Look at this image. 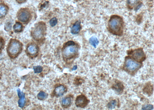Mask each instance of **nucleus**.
<instances>
[{"label": "nucleus", "instance_id": "nucleus-20", "mask_svg": "<svg viewBox=\"0 0 154 110\" xmlns=\"http://www.w3.org/2000/svg\"><path fill=\"white\" fill-rule=\"evenodd\" d=\"M117 105V101L116 100H112L108 103L107 104V107L110 109L115 108Z\"/></svg>", "mask_w": 154, "mask_h": 110}, {"label": "nucleus", "instance_id": "nucleus-1", "mask_svg": "<svg viewBox=\"0 0 154 110\" xmlns=\"http://www.w3.org/2000/svg\"><path fill=\"white\" fill-rule=\"evenodd\" d=\"M125 22L123 17L117 14L112 15L108 23V30L111 34L116 36L123 35Z\"/></svg>", "mask_w": 154, "mask_h": 110}, {"label": "nucleus", "instance_id": "nucleus-2", "mask_svg": "<svg viewBox=\"0 0 154 110\" xmlns=\"http://www.w3.org/2000/svg\"><path fill=\"white\" fill-rule=\"evenodd\" d=\"M80 47L79 44L73 41H69L64 43L62 49V55L66 62L71 61L78 57Z\"/></svg>", "mask_w": 154, "mask_h": 110}, {"label": "nucleus", "instance_id": "nucleus-14", "mask_svg": "<svg viewBox=\"0 0 154 110\" xmlns=\"http://www.w3.org/2000/svg\"><path fill=\"white\" fill-rule=\"evenodd\" d=\"M82 27L81 22L80 20H77L72 25L71 28V33L74 35L79 33L81 30H82Z\"/></svg>", "mask_w": 154, "mask_h": 110}, {"label": "nucleus", "instance_id": "nucleus-23", "mask_svg": "<svg viewBox=\"0 0 154 110\" xmlns=\"http://www.w3.org/2000/svg\"><path fill=\"white\" fill-rule=\"evenodd\" d=\"M5 40L2 37L0 36V53L2 52L3 49L5 48Z\"/></svg>", "mask_w": 154, "mask_h": 110}, {"label": "nucleus", "instance_id": "nucleus-9", "mask_svg": "<svg viewBox=\"0 0 154 110\" xmlns=\"http://www.w3.org/2000/svg\"><path fill=\"white\" fill-rule=\"evenodd\" d=\"M90 102V100L84 94H81L76 97L75 105L78 108H86Z\"/></svg>", "mask_w": 154, "mask_h": 110}, {"label": "nucleus", "instance_id": "nucleus-8", "mask_svg": "<svg viewBox=\"0 0 154 110\" xmlns=\"http://www.w3.org/2000/svg\"><path fill=\"white\" fill-rule=\"evenodd\" d=\"M31 12L29 9L27 8H23L20 9L18 12L17 18L20 22L26 23L29 21L31 19Z\"/></svg>", "mask_w": 154, "mask_h": 110}, {"label": "nucleus", "instance_id": "nucleus-3", "mask_svg": "<svg viewBox=\"0 0 154 110\" xmlns=\"http://www.w3.org/2000/svg\"><path fill=\"white\" fill-rule=\"evenodd\" d=\"M23 44L20 41L16 39H11L7 47L8 55L11 59H14L21 53Z\"/></svg>", "mask_w": 154, "mask_h": 110}, {"label": "nucleus", "instance_id": "nucleus-25", "mask_svg": "<svg viewBox=\"0 0 154 110\" xmlns=\"http://www.w3.org/2000/svg\"><path fill=\"white\" fill-rule=\"evenodd\" d=\"M57 19L56 17L52 18L49 21V24L51 27H54L57 24Z\"/></svg>", "mask_w": 154, "mask_h": 110}, {"label": "nucleus", "instance_id": "nucleus-22", "mask_svg": "<svg viewBox=\"0 0 154 110\" xmlns=\"http://www.w3.org/2000/svg\"><path fill=\"white\" fill-rule=\"evenodd\" d=\"M19 107L20 108H24L26 104V99L25 97L24 98L19 99L18 101Z\"/></svg>", "mask_w": 154, "mask_h": 110}, {"label": "nucleus", "instance_id": "nucleus-21", "mask_svg": "<svg viewBox=\"0 0 154 110\" xmlns=\"http://www.w3.org/2000/svg\"><path fill=\"white\" fill-rule=\"evenodd\" d=\"M33 70L35 74L40 73L43 71V67L40 65L34 66Z\"/></svg>", "mask_w": 154, "mask_h": 110}, {"label": "nucleus", "instance_id": "nucleus-18", "mask_svg": "<svg viewBox=\"0 0 154 110\" xmlns=\"http://www.w3.org/2000/svg\"><path fill=\"white\" fill-rule=\"evenodd\" d=\"M153 89V86H152V85L147 84L144 87L143 91H144V93L149 95V94L151 95L152 93Z\"/></svg>", "mask_w": 154, "mask_h": 110}, {"label": "nucleus", "instance_id": "nucleus-29", "mask_svg": "<svg viewBox=\"0 0 154 110\" xmlns=\"http://www.w3.org/2000/svg\"><path fill=\"white\" fill-rule=\"evenodd\" d=\"M77 68H78V66H77L76 65L74 66L73 67V68H72V71H75V70L77 69Z\"/></svg>", "mask_w": 154, "mask_h": 110}, {"label": "nucleus", "instance_id": "nucleus-10", "mask_svg": "<svg viewBox=\"0 0 154 110\" xmlns=\"http://www.w3.org/2000/svg\"><path fill=\"white\" fill-rule=\"evenodd\" d=\"M142 4L141 0H126V6L130 10H138L141 8Z\"/></svg>", "mask_w": 154, "mask_h": 110}, {"label": "nucleus", "instance_id": "nucleus-7", "mask_svg": "<svg viewBox=\"0 0 154 110\" xmlns=\"http://www.w3.org/2000/svg\"><path fill=\"white\" fill-rule=\"evenodd\" d=\"M39 48L35 42H31L27 44L26 47V53L30 58L33 59L39 54Z\"/></svg>", "mask_w": 154, "mask_h": 110}, {"label": "nucleus", "instance_id": "nucleus-15", "mask_svg": "<svg viewBox=\"0 0 154 110\" xmlns=\"http://www.w3.org/2000/svg\"><path fill=\"white\" fill-rule=\"evenodd\" d=\"M8 7L4 4H0V19L5 17L8 12Z\"/></svg>", "mask_w": 154, "mask_h": 110}, {"label": "nucleus", "instance_id": "nucleus-4", "mask_svg": "<svg viewBox=\"0 0 154 110\" xmlns=\"http://www.w3.org/2000/svg\"><path fill=\"white\" fill-rule=\"evenodd\" d=\"M142 66V63L138 62L127 56L125 58L123 69L127 73L133 76L137 73Z\"/></svg>", "mask_w": 154, "mask_h": 110}, {"label": "nucleus", "instance_id": "nucleus-17", "mask_svg": "<svg viewBox=\"0 0 154 110\" xmlns=\"http://www.w3.org/2000/svg\"><path fill=\"white\" fill-rule=\"evenodd\" d=\"M89 43L92 46L96 48L98 45L99 41L98 39L95 36H92L89 39Z\"/></svg>", "mask_w": 154, "mask_h": 110}, {"label": "nucleus", "instance_id": "nucleus-12", "mask_svg": "<svg viewBox=\"0 0 154 110\" xmlns=\"http://www.w3.org/2000/svg\"><path fill=\"white\" fill-rule=\"evenodd\" d=\"M112 89L118 94H120L123 93L124 86L122 82L116 80L115 81V83L112 85Z\"/></svg>", "mask_w": 154, "mask_h": 110}, {"label": "nucleus", "instance_id": "nucleus-27", "mask_svg": "<svg viewBox=\"0 0 154 110\" xmlns=\"http://www.w3.org/2000/svg\"><path fill=\"white\" fill-rule=\"evenodd\" d=\"M17 93L19 99H21L25 97V93H23V92H22L20 90V89H17Z\"/></svg>", "mask_w": 154, "mask_h": 110}, {"label": "nucleus", "instance_id": "nucleus-6", "mask_svg": "<svg viewBox=\"0 0 154 110\" xmlns=\"http://www.w3.org/2000/svg\"><path fill=\"white\" fill-rule=\"evenodd\" d=\"M127 52L128 56L138 62L142 63L146 59V55L142 48L130 49Z\"/></svg>", "mask_w": 154, "mask_h": 110}, {"label": "nucleus", "instance_id": "nucleus-26", "mask_svg": "<svg viewBox=\"0 0 154 110\" xmlns=\"http://www.w3.org/2000/svg\"><path fill=\"white\" fill-rule=\"evenodd\" d=\"M154 108L153 105L151 104H146L144 105L142 107L141 109L144 110H153Z\"/></svg>", "mask_w": 154, "mask_h": 110}, {"label": "nucleus", "instance_id": "nucleus-16", "mask_svg": "<svg viewBox=\"0 0 154 110\" xmlns=\"http://www.w3.org/2000/svg\"><path fill=\"white\" fill-rule=\"evenodd\" d=\"M23 25L19 22H17L15 23L13 26V30L15 33H20L23 31Z\"/></svg>", "mask_w": 154, "mask_h": 110}, {"label": "nucleus", "instance_id": "nucleus-11", "mask_svg": "<svg viewBox=\"0 0 154 110\" xmlns=\"http://www.w3.org/2000/svg\"><path fill=\"white\" fill-rule=\"evenodd\" d=\"M67 89L64 85L60 84L55 86L53 91V95L55 97H59L64 95L66 93Z\"/></svg>", "mask_w": 154, "mask_h": 110}, {"label": "nucleus", "instance_id": "nucleus-24", "mask_svg": "<svg viewBox=\"0 0 154 110\" xmlns=\"http://www.w3.org/2000/svg\"><path fill=\"white\" fill-rule=\"evenodd\" d=\"M12 23L11 21L5 23V31H11L12 28Z\"/></svg>", "mask_w": 154, "mask_h": 110}, {"label": "nucleus", "instance_id": "nucleus-19", "mask_svg": "<svg viewBox=\"0 0 154 110\" xmlns=\"http://www.w3.org/2000/svg\"><path fill=\"white\" fill-rule=\"evenodd\" d=\"M48 95L47 93H45V92L41 91L38 93L37 97L38 100H43L46 99L47 98Z\"/></svg>", "mask_w": 154, "mask_h": 110}, {"label": "nucleus", "instance_id": "nucleus-13", "mask_svg": "<svg viewBox=\"0 0 154 110\" xmlns=\"http://www.w3.org/2000/svg\"><path fill=\"white\" fill-rule=\"evenodd\" d=\"M72 97L71 95L64 97L61 100V105L63 108H67L70 106L72 104Z\"/></svg>", "mask_w": 154, "mask_h": 110}, {"label": "nucleus", "instance_id": "nucleus-28", "mask_svg": "<svg viewBox=\"0 0 154 110\" xmlns=\"http://www.w3.org/2000/svg\"><path fill=\"white\" fill-rule=\"evenodd\" d=\"M16 1H17V2L19 3L22 4L25 2L27 0H16Z\"/></svg>", "mask_w": 154, "mask_h": 110}, {"label": "nucleus", "instance_id": "nucleus-5", "mask_svg": "<svg viewBox=\"0 0 154 110\" xmlns=\"http://www.w3.org/2000/svg\"><path fill=\"white\" fill-rule=\"evenodd\" d=\"M47 31L46 23L40 21L35 24L31 31L32 37L34 40L39 42L45 38Z\"/></svg>", "mask_w": 154, "mask_h": 110}, {"label": "nucleus", "instance_id": "nucleus-30", "mask_svg": "<svg viewBox=\"0 0 154 110\" xmlns=\"http://www.w3.org/2000/svg\"><path fill=\"white\" fill-rule=\"evenodd\" d=\"M75 1H81V0H75Z\"/></svg>", "mask_w": 154, "mask_h": 110}]
</instances>
